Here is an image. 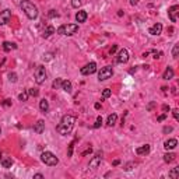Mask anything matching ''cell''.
I'll use <instances>...</instances> for the list:
<instances>
[{
  "label": "cell",
  "instance_id": "6da1fadb",
  "mask_svg": "<svg viewBox=\"0 0 179 179\" xmlns=\"http://www.w3.org/2000/svg\"><path fill=\"white\" fill-rule=\"evenodd\" d=\"M74 123H76V118H74V116H71V115H64L63 118H62V120H60V123L57 124L56 130H57V133L66 136V134H69L70 132L73 130Z\"/></svg>",
  "mask_w": 179,
  "mask_h": 179
},
{
  "label": "cell",
  "instance_id": "7a4b0ae2",
  "mask_svg": "<svg viewBox=\"0 0 179 179\" xmlns=\"http://www.w3.org/2000/svg\"><path fill=\"white\" fill-rule=\"evenodd\" d=\"M21 9H23V11L29 20H35L38 17L37 6L34 4L32 1H29V0H23L21 1Z\"/></svg>",
  "mask_w": 179,
  "mask_h": 179
},
{
  "label": "cell",
  "instance_id": "3957f363",
  "mask_svg": "<svg viewBox=\"0 0 179 179\" xmlns=\"http://www.w3.org/2000/svg\"><path fill=\"white\" fill-rule=\"evenodd\" d=\"M77 31H78L77 24H63V25H60V27L56 29V32H57L59 35H67V37L74 35Z\"/></svg>",
  "mask_w": 179,
  "mask_h": 179
},
{
  "label": "cell",
  "instance_id": "277c9868",
  "mask_svg": "<svg viewBox=\"0 0 179 179\" xmlns=\"http://www.w3.org/2000/svg\"><path fill=\"white\" fill-rule=\"evenodd\" d=\"M41 161L45 164V165H49V166H55L57 165L59 162V158L51 151H43L41 154Z\"/></svg>",
  "mask_w": 179,
  "mask_h": 179
},
{
  "label": "cell",
  "instance_id": "5b68a950",
  "mask_svg": "<svg viewBox=\"0 0 179 179\" xmlns=\"http://www.w3.org/2000/svg\"><path fill=\"white\" fill-rule=\"evenodd\" d=\"M113 76V69H112V66H105V67H102L99 70V73H98V80L99 81H105L108 78H110Z\"/></svg>",
  "mask_w": 179,
  "mask_h": 179
},
{
  "label": "cell",
  "instance_id": "8992f818",
  "mask_svg": "<svg viewBox=\"0 0 179 179\" xmlns=\"http://www.w3.org/2000/svg\"><path fill=\"white\" fill-rule=\"evenodd\" d=\"M46 80V70L43 66H38L35 70V81L37 84H43Z\"/></svg>",
  "mask_w": 179,
  "mask_h": 179
},
{
  "label": "cell",
  "instance_id": "52a82bcc",
  "mask_svg": "<svg viewBox=\"0 0 179 179\" xmlns=\"http://www.w3.org/2000/svg\"><path fill=\"white\" fill-rule=\"evenodd\" d=\"M96 71V63L95 62H90L88 64H85L84 67L80 69V73L83 76H90V74H94Z\"/></svg>",
  "mask_w": 179,
  "mask_h": 179
},
{
  "label": "cell",
  "instance_id": "ba28073f",
  "mask_svg": "<svg viewBox=\"0 0 179 179\" xmlns=\"http://www.w3.org/2000/svg\"><path fill=\"white\" fill-rule=\"evenodd\" d=\"M11 18V11L9 9L0 11V25H6Z\"/></svg>",
  "mask_w": 179,
  "mask_h": 179
},
{
  "label": "cell",
  "instance_id": "9c48e42d",
  "mask_svg": "<svg viewBox=\"0 0 179 179\" xmlns=\"http://www.w3.org/2000/svg\"><path fill=\"white\" fill-rule=\"evenodd\" d=\"M101 161H102V152H96L95 157H94V158L90 161V168H92V169H96L98 166L101 165Z\"/></svg>",
  "mask_w": 179,
  "mask_h": 179
},
{
  "label": "cell",
  "instance_id": "30bf717a",
  "mask_svg": "<svg viewBox=\"0 0 179 179\" xmlns=\"http://www.w3.org/2000/svg\"><path fill=\"white\" fill-rule=\"evenodd\" d=\"M178 13H179V6H172L169 10H168V15H169V20L172 23H176L178 20Z\"/></svg>",
  "mask_w": 179,
  "mask_h": 179
},
{
  "label": "cell",
  "instance_id": "8fae6325",
  "mask_svg": "<svg viewBox=\"0 0 179 179\" xmlns=\"http://www.w3.org/2000/svg\"><path fill=\"white\" fill-rule=\"evenodd\" d=\"M129 60V52L126 49H120L119 53H118V57H116V62L118 63H126Z\"/></svg>",
  "mask_w": 179,
  "mask_h": 179
},
{
  "label": "cell",
  "instance_id": "7c38bea8",
  "mask_svg": "<svg viewBox=\"0 0 179 179\" xmlns=\"http://www.w3.org/2000/svg\"><path fill=\"white\" fill-rule=\"evenodd\" d=\"M148 32H150L151 35H160L161 32H162V25H161L160 23L154 24L152 27H150V29H148Z\"/></svg>",
  "mask_w": 179,
  "mask_h": 179
},
{
  "label": "cell",
  "instance_id": "4fadbf2b",
  "mask_svg": "<svg viewBox=\"0 0 179 179\" xmlns=\"http://www.w3.org/2000/svg\"><path fill=\"white\" fill-rule=\"evenodd\" d=\"M148 152H150V144H144V146H140L136 148V154H138V155H147Z\"/></svg>",
  "mask_w": 179,
  "mask_h": 179
},
{
  "label": "cell",
  "instance_id": "5bb4252c",
  "mask_svg": "<svg viewBox=\"0 0 179 179\" xmlns=\"http://www.w3.org/2000/svg\"><path fill=\"white\" fill-rule=\"evenodd\" d=\"M87 17H88L87 11L80 10V11H77V14H76V21H77V23H84V21L87 20Z\"/></svg>",
  "mask_w": 179,
  "mask_h": 179
},
{
  "label": "cell",
  "instance_id": "9a60e30c",
  "mask_svg": "<svg viewBox=\"0 0 179 179\" xmlns=\"http://www.w3.org/2000/svg\"><path fill=\"white\" fill-rule=\"evenodd\" d=\"M43 130H45V122H43V120H38L37 123L34 124V132L38 134H41Z\"/></svg>",
  "mask_w": 179,
  "mask_h": 179
},
{
  "label": "cell",
  "instance_id": "2e32d148",
  "mask_svg": "<svg viewBox=\"0 0 179 179\" xmlns=\"http://www.w3.org/2000/svg\"><path fill=\"white\" fill-rule=\"evenodd\" d=\"M176 146H178V140H176V138H169V140H166V141L164 143L165 150H172V148H175Z\"/></svg>",
  "mask_w": 179,
  "mask_h": 179
},
{
  "label": "cell",
  "instance_id": "e0dca14e",
  "mask_svg": "<svg viewBox=\"0 0 179 179\" xmlns=\"http://www.w3.org/2000/svg\"><path fill=\"white\" fill-rule=\"evenodd\" d=\"M55 31H56V29L52 27V25H48V27L43 29V34H42V37H43V38H49L52 34H55Z\"/></svg>",
  "mask_w": 179,
  "mask_h": 179
},
{
  "label": "cell",
  "instance_id": "ac0fdd59",
  "mask_svg": "<svg viewBox=\"0 0 179 179\" xmlns=\"http://www.w3.org/2000/svg\"><path fill=\"white\" fill-rule=\"evenodd\" d=\"M172 77H174V69L172 67H166V70L162 74V78L164 80H171Z\"/></svg>",
  "mask_w": 179,
  "mask_h": 179
},
{
  "label": "cell",
  "instance_id": "d6986e66",
  "mask_svg": "<svg viewBox=\"0 0 179 179\" xmlns=\"http://www.w3.org/2000/svg\"><path fill=\"white\" fill-rule=\"evenodd\" d=\"M3 51L4 52H10L11 51V49H15V48H17V45H15V43H11V42H3Z\"/></svg>",
  "mask_w": 179,
  "mask_h": 179
},
{
  "label": "cell",
  "instance_id": "ffe728a7",
  "mask_svg": "<svg viewBox=\"0 0 179 179\" xmlns=\"http://www.w3.org/2000/svg\"><path fill=\"white\" fill-rule=\"evenodd\" d=\"M39 109H41L43 113H46V112L49 110V104H48L46 99H41V101H39Z\"/></svg>",
  "mask_w": 179,
  "mask_h": 179
},
{
  "label": "cell",
  "instance_id": "44dd1931",
  "mask_svg": "<svg viewBox=\"0 0 179 179\" xmlns=\"http://www.w3.org/2000/svg\"><path fill=\"white\" fill-rule=\"evenodd\" d=\"M62 90L66 92H71V83L69 80H63L62 81Z\"/></svg>",
  "mask_w": 179,
  "mask_h": 179
},
{
  "label": "cell",
  "instance_id": "7402d4cb",
  "mask_svg": "<svg viewBox=\"0 0 179 179\" xmlns=\"http://www.w3.org/2000/svg\"><path fill=\"white\" fill-rule=\"evenodd\" d=\"M116 120H118V115H116V113H112V115L108 116L106 124H108V126H113V124L116 123Z\"/></svg>",
  "mask_w": 179,
  "mask_h": 179
},
{
  "label": "cell",
  "instance_id": "603a6c76",
  "mask_svg": "<svg viewBox=\"0 0 179 179\" xmlns=\"http://www.w3.org/2000/svg\"><path fill=\"white\" fill-rule=\"evenodd\" d=\"M1 165H3V168H11L13 160L11 158H1Z\"/></svg>",
  "mask_w": 179,
  "mask_h": 179
},
{
  "label": "cell",
  "instance_id": "cb8c5ba5",
  "mask_svg": "<svg viewBox=\"0 0 179 179\" xmlns=\"http://www.w3.org/2000/svg\"><path fill=\"white\" fill-rule=\"evenodd\" d=\"M175 154H172V152H166L165 155H164V161H165L166 164H169V162H172V161L175 160Z\"/></svg>",
  "mask_w": 179,
  "mask_h": 179
},
{
  "label": "cell",
  "instance_id": "d4e9b609",
  "mask_svg": "<svg viewBox=\"0 0 179 179\" xmlns=\"http://www.w3.org/2000/svg\"><path fill=\"white\" fill-rule=\"evenodd\" d=\"M178 55H179V45L175 43L174 49H172V57H174V59H178Z\"/></svg>",
  "mask_w": 179,
  "mask_h": 179
},
{
  "label": "cell",
  "instance_id": "484cf974",
  "mask_svg": "<svg viewBox=\"0 0 179 179\" xmlns=\"http://www.w3.org/2000/svg\"><path fill=\"white\" fill-rule=\"evenodd\" d=\"M28 95H29V94H28V90H27V91H23L18 95V99H20V101H23V102L24 101H28Z\"/></svg>",
  "mask_w": 179,
  "mask_h": 179
},
{
  "label": "cell",
  "instance_id": "4316f807",
  "mask_svg": "<svg viewBox=\"0 0 179 179\" xmlns=\"http://www.w3.org/2000/svg\"><path fill=\"white\" fill-rule=\"evenodd\" d=\"M62 81H63L62 78H56L55 81H53V84H52V87L55 88V90H57V88H60V87H62Z\"/></svg>",
  "mask_w": 179,
  "mask_h": 179
},
{
  "label": "cell",
  "instance_id": "83f0119b",
  "mask_svg": "<svg viewBox=\"0 0 179 179\" xmlns=\"http://www.w3.org/2000/svg\"><path fill=\"white\" fill-rule=\"evenodd\" d=\"M178 174H179V168H174V169L169 172V176L172 179H176L178 178Z\"/></svg>",
  "mask_w": 179,
  "mask_h": 179
},
{
  "label": "cell",
  "instance_id": "f1b7e54d",
  "mask_svg": "<svg viewBox=\"0 0 179 179\" xmlns=\"http://www.w3.org/2000/svg\"><path fill=\"white\" fill-rule=\"evenodd\" d=\"M112 95V91H110L109 88H105L104 91H102V98L105 99V98H109V96Z\"/></svg>",
  "mask_w": 179,
  "mask_h": 179
},
{
  "label": "cell",
  "instance_id": "f546056e",
  "mask_svg": "<svg viewBox=\"0 0 179 179\" xmlns=\"http://www.w3.org/2000/svg\"><path fill=\"white\" fill-rule=\"evenodd\" d=\"M81 4H83V0H71V6L74 9H78Z\"/></svg>",
  "mask_w": 179,
  "mask_h": 179
},
{
  "label": "cell",
  "instance_id": "4dcf8cb0",
  "mask_svg": "<svg viewBox=\"0 0 179 179\" xmlns=\"http://www.w3.org/2000/svg\"><path fill=\"white\" fill-rule=\"evenodd\" d=\"M28 94H29L31 96H38L39 91H38L37 88H29V90H28Z\"/></svg>",
  "mask_w": 179,
  "mask_h": 179
},
{
  "label": "cell",
  "instance_id": "1f68e13d",
  "mask_svg": "<svg viewBox=\"0 0 179 179\" xmlns=\"http://www.w3.org/2000/svg\"><path fill=\"white\" fill-rule=\"evenodd\" d=\"M52 59H53V53H52V52H48V53L43 55V60H45V62H49V60H52Z\"/></svg>",
  "mask_w": 179,
  "mask_h": 179
},
{
  "label": "cell",
  "instance_id": "d6a6232c",
  "mask_svg": "<svg viewBox=\"0 0 179 179\" xmlns=\"http://www.w3.org/2000/svg\"><path fill=\"white\" fill-rule=\"evenodd\" d=\"M48 17H51V18L59 17V13H57V11H55V10H49V13H48Z\"/></svg>",
  "mask_w": 179,
  "mask_h": 179
},
{
  "label": "cell",
  "instance_id": "836d02e7",
  "mask_svg": "<svg viewBox=\"0 0 179 179\" xmlns=\"http://www.w3.org/2000/svg\"><path fill=\"white\" fill-rule=\"evenodd\" d=\"M101 124H102V118L101 116H98V118H96V122L94 123V129H98Z\"/></svg>",
  "mask_w": 179,
  "mask_h": 179
},
{
  "label": "cell",
  "instance_id": "e575fe53",
  "mask_svg": "<svg viewBox=\"0 0 179 179\" xmlns=\"http://www.w3.org/2000/svg\"><path fill=\"white\" fill-rule=\"evenodd\" d=\"M73 148H74V141L70 143V146H69V151H67V157H71L73 155Z\"/></svg>",
  "mask_w": 179,
  "mask_h": 179
},
{
  "label": "cell",
  "instance_id": "d590c367",
  "mask_svg": "<svg viewBox=\"0 0 179 179\" xmlns=\"http://www.w3.org/2000/svg\"><path fill=\"white\" fill-rule=\"evenodd\" d=\"M9 80L11 81V83H15V81H17V74H15V73H10L9 74Z\"/></svg>",
  "mask_w": 179,
  "mask_h": 179
},
{
  "label": "cell",
  "instance_id": "8d00e7d4",
  "mask_svg": "<svg viewBox=\"0 0 179 179\" xmlns=\"http://www.w3.org/2000/svg\"><path fill=\"white\" fill-rule=\"evenodd\" d=\"M172 130H174V127H172V126H165V127H164V130H162V132H164V133H171V132H172Z\"/></svg>",
  "mask_w": 179,
  "mask_h": 179
},
{
  "label": "cell",
  "instance_id": "74e56055",
  "mask_svg": "<svg viewBox=\"0 0 179 179\" xmlns=\"http://www.w3.org/2000/svg\"><path fill=\"white\" fill-rule=\"evenodd\" d=\"M172 115H174L175 119L178 120L179 119V109H174V110H172Z\"/></svg>",
  "mask_w": 179,
  "mask_h": 179
},
{
  "label": "cell",
  "instance_id": "f35d334b",
  "mask_svg": "<svg viewBox=\"0 0 179 179\" xmlns=\"http://www.w3.org/2000/svg\"><path fill=\"white\" fill-rule=\"evenodd\" d=\"M152 53H154V59H160L161 55H162L161 52H157V51H152Z\"/></svg>",
  "mask_w": 179,
  "mask_h": 179
},
{
  "label": "cell",
  "instance_id": "ab89813d",
  "mask_svg": "<svg viewBox=\"0 0 179 179\" xmlns=\"http://www.w3.org/2000/svg\"><path fill=\"white\" fill-rule=\"evenodd\" d=\"M116 48H118V46H116V45H113V46H112V48H110V51H109V53H110V55H112V53H115V52H116Z\"/></svg>",
  "mask_w": 179,
  "mask_h": 179
},
{
  "label": "cell",
  "instance_id": "60d3db41",
  "mask_svg": "<svg viewBox=\"0 0 179 179\" xmlns=\"http://www.w3.org/2000/svg\"><path fill=\"white\" fill-rule=\"evenodd\" d=\"M166 118V113H164V115H161V116H158V122H162V120Z\"/></svg>",
  "mask_w": 179,
  "mask_h": 179
},
{
  "label": "cell",
  "instance_id": "b9f144b4",
  "mask_svg": "<svg viewBox=\"0 0 179 179\" xmlns=\"http://www.w3.org/2000/svg\"><path fill=\"white\" fill-rule=\"evenodd\" d=\"M3 105H4V106L11 105V101H10V99H4V102H3Z\"/></svg>",
  "mask_w": 179,
  "mask_h": 179
},
{
  "label": "cell",
  "instance_id": "7bdbcfd3",
  "mask_svg": "<svg viewBox=\"0 0 179 179\" xmlns=\"http://www.w3.org/2000/svg\"><path fill=\"white\" fill-rule=\"evenodd\" d=\"M34 178H35V179H42V178H43V175H42V174H35V175H34Z\"/></svg>",
  "mask_w": 179,
  "mask_h": 179
},
{
  "label": "cell",
  "instance_id": "ee69618b",
  "mask_svg": "<svg viewBox=\"0 0 179 179\" xmlns=\"http://www.w3.org/2000/svg\"><path fill=\"white\" fill-rule=\"evenodd\" d=\"M90 152H91V147L87 148V150H85V151H84L83 154H81V155H87V154H90Z\"/></svg>",
  "mask_w": 179,
  "mask_h": 179
},
{
  "label": "cell",
  "instance_id": "f6af8a7d",
  "mask_svg": "<svg viewBox=\"0 0 179 179\" xmlns=\"http://www.w3.org/2000/svg\"><path fill=\"white\" fill-rule=\"evenodd\" d=\"M138 3V0H130V4L132 6H136Z\"/></svg>",
  "mask_w": 179,
  "mask_h": 179
},
{
  "label": "cell",
  "instance_id": "bcb514c9",
  "mask_svg": "<svg viewBox=\"0 0 179 179\" xmlns=\"http://www.w3.org/2000/svg\"><path fill=\"white\" fill-rule=\"evenodd\" d=\"M162 110H164V112H166V110H169V106L164 105V106H162Z\"/></svg>",
  "mask_w": 179,
  "mask_h": 179
},
{
  "label": "cell",
  "instance_id": "7dc6e473",
  "mask_svg": "<svg viewBox=\"0 0 179 179\" xmlns=\"http://www.w3.org/2000/svg\"><path fill=\"white\" fill-rule=\"evenodd\" d=\"M99 108H101V104H99V102H96V104H95V109H99Z\"/></svg>",
  "mask_w": 179,
  "mask_h": 179
},
{
  "label": "cell",
  "instance_id": "c3c4849f",
  "mask_svg": "<svg viewBox=\"0 0 179 179\" xmlns=\"http://www.w3.org/2000/svg\"><path fill=\"white\" fill-rule=\"evenodd\" d=\"M119 162H120L119 160H115V161H113V162H112V164H113V165H119Z\"/></svg>",
  "mask_w": 179,
  "mask_h": 179
},
{
  "label": "cell",
  "instance_id": "681fc988",
  "mask_svg": "<svg viewBox=\"0 0 179 179\" xmlns=\"http://www.w3.org/2000/svg\"><path fill=\"white\" fill-rule=\"evenodd\" d=\"M152 106H154V102H151V104L148 105V108H147V109H148V110H150V109H152Z\"/></svg>",
  "mask_w": 179,
  "mask_h": 179
},
{
  "label": "cell",
  "instance_id": "f907efd6",
  "mask_svg": "<svg viewBox=\"0 0 179 179\" xmlns=\"http://www.w3.org/2000/svg\"><path fill=\"white\" fill-rule=\"evenodd\" d=\"M118 15H119V17H122V15H123V11H122V10H119V11H118Z\"/></svg>",
  "mask_w": 179,
  "mask_h": 179
},
{
  "label": "cell",
  "instance_id": "816d5d0a",
  "mask_svg": "<svg viewBox=\"0 0 179 179\" xmlns=\"http://www.w3.org/2000/svg\"><path fill=\"white\" fill-rule=\"evenodd\" d=\"M0 160H1V151H0Z\"/></svg>",
  "mask_w": 179,
  "mask_h": 179
},
{
  "label": "cell",
  "instance_id": "f5cc1de1",
  "mask_svg": "<svg viewBox=\"0 0 179 179\" xmlns=\"http://www.w3.org/2000/svg\"><path fill=\"white\" fill-rule=\"evenodd\" d=\"M0 134H1V130H0Z\"/></svg>",
  "mask_w": 179,
  "mask_h": 179
}]
</instances>
